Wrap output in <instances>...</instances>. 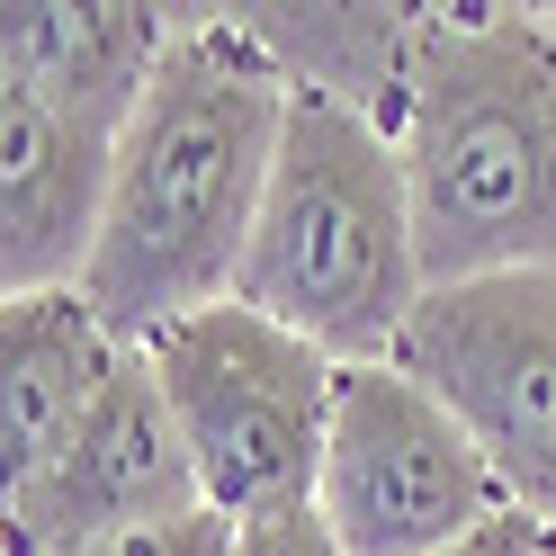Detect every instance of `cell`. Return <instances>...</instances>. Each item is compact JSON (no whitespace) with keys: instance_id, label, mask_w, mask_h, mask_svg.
I'll list each match as a JSON object with an SVG mask.
<instances>
[{"instance_id":"cell-5","label":"cell","mask_w":556,"mask_h":556,"mask_svg":"<svg viewBox=\"0 0 556 556\" xmlns=\"http://www.w3.org/2000/svg\"><path fill=\"white\" fill-rule=\"evenodd\" d=\"M395 368L458 413L503 503L556 530V269L431 288L395 341Z\"/></svg>"},{"instance_id":"cell-6","label":"cell","mask_w":556,"mask_h":556,"mask_svg":"<svg viewBox=\"0 0 556 556\" xmlns=\"http://www.w3.org/2000/svg\"><path fill=\"white\" fill-rule=\"evenodd\" d=\"M315 511L341 539V556H448L511 503L494 467L476 458V440L458 431V413L395 359H368L341 368L332 387V448Z\"/></svg>"},{"instance_id":"cell-1","label":"cell","mask_w":556,"mask_h":556,"mask_svg":"<svg viewBox=\"0 0 556 556\" xmlns=\"http://www.w3.org/2000/svg\"><path fill=\"white\" fill-rule=\"evenodd\" d=\"M296 81L261 54L233 10H180L144 109L117 135L109 216H99L81 296L126 351H153L170 324L233 305Z\"/></svg>"},{"instance_id":"cell-11","label":"cell","mask_w":556,"mask_h":556,"mask_svg":"<svg viewBox=\"0 0 556 556\" xmlns=\"http://www.w3.org/2000/svg\"><path fill=\"white\" fill-rule=\"evenodd\" d=\"M242 530L216 511V503H198V511H170V520H135V530H109V539H81V547H63V556H233Z\"/></svg>"},{"instance_id":"cell-8","label":"cell","mask_w":556,"mask_h":556,"mask_svg":"<svg viewBox=\"0 0 556 556\" xmlns=\"http://www.w3.org/2000/svg\"><path fill=\"white\" fill-rule=\"evenodd\" d=\"M117 117L0 90V296L81 288L117 170Z\"/></svg>"},{"instance_id":"cell-3","label":"cell","mask_w":556,"mask_h":556,"mask_svg":"<svg viewBox=\"0 0 556 556\" xmlns=\"http://www.w3.org/2000/svg\"><path fill=\"white\" fill-rule=\"evenodd\" d=\"M233 296L305 332L341 368L395 359L413 305L431 296V269H422V233H413L404 153L377 117L296 90Z\"/></svg>"},{"instance_id":"cell-10","label":"cell","mask_w":556,"mask_h":556,"mask_svg":"<svg viewBox=\"0 0 556 556\" xmlns=\"http://www.w3.org/2000/svg\"><path fill=\"white\" fill-rule=\"evenodd\" d=\"M233 18L261 37V54L296 90L341 99V109H359V117H377L395 135L422 10H233Z\"/></svg>"},{"instance_id":"cell-13","label":"cell","mask_w":556,"mask_h":556,"mask_svg":"<svg viewBox=\"0 0 556 556\" xmlns=\"http://www.w3.org/2000/svg\"><path fill=\"white\" fill-rule=\"evenodd\" d=\"M448 556H547V530H539L530 511H503V520H484L476 539H458Z\"/></svg>"},{"instance_id":"cell-12","label":"cell","mask_w":556,"mask_h":556,"mask_svg":"<svg viewBox=\"0 0 556 556\" xmlns=\"http://www.w3.org/2000/svg\"><path fill=\"white\" fill-rule=\"evenodd\" d=\"M233 556H341V539L324 530V511H278V520H252Z\"/></svg>"},{"instance_id":"cell-2","label":"cell","mask_w":556,"mask_h":556,"mask_svg":"<svg viewBox=\"0 0 556 556\" xmlns=\"http://www.w3.org/2000/svg\"><path fill=\"white\" fill-rule=\"evenodd\" d=\"M395 153L431 288L556 269V10H422Z\"/></svg>"},{"instance_id":"cell-14","label":"cell","mask_w":556,"mask_h":556,"mask_svg":"<svg viewBox=\"0 0 556 556\" xmlns=\"http://www.w3.org/2000/svg\"><path fill=\"white\" fill-rule=\"evenodd\" d=\"M547 556H556V530H547Z\"/></svg>"},{"instance_id":"cell-9","label":"cell","mask_w":556,"mask_h":556,"mask_svg":"<svg viewBox=\"0 0 556 556\" xmlns=\"http://www.w3.org/2000/svg\"><path fill=\"white\" fill-rule=\"evenodd\" d=\"M126 341L90 315L81 288L0 296V503H27L99 413Z\"/></svg>"},{"instance_id":"cell-4","label":"cell","mask_w":556,"mask_h":556,"mask_svg":"<svg viewBox=\"0 0 556 556\" xmlns=\"http://www.w3.org/2000/svg\"><path fill=\"white\" fill-rule=\"evenodd\" d=\"M144 359L170 395V422L189 440L198 494L233 530L278 520V511H315L341 359H324L305 332L252 315L242 296L170 324Z\"/></svg>"},{"instance_id":"cell-7","label":"cell","mask_w":556,"mask_h":556,"mask_svg":"<svg viewBox=\"0 0 556 556\" xmlns=\"http://www.w3.org/2000/svg\"><path fill=\"white\" fill-rule=\"evenodd\" d=\"M198 467H189V440L170 422V395L144 351H126L99 413L81 422V440L63 448V467L37 484L27 503H0L10 520V556H63L81 539H109L135 530V520H170V511H198Z\"/></svg>"}]
</instances>
